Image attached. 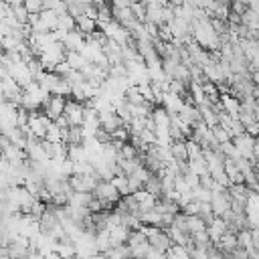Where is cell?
Listing matches in <instances>:
<instances>
[{
	"instance_id": "1",
	"label": "cell",
	"mask_w": 259,
	"mask_h": 259,
	"mask_svg": "<svg viewBox=\"0 0 259 259\" xmlns=\"http://www.w3.org/2000/svg\"><path fill=\"white\" fill-rule=\"evenodd\" d=\"M91 195L103 203V209L105 211H111V207L119 201V192L111 184V180H97L95 186H93V190H91Z\"/></svg>"
},
{
	"instance_id": "2",
	"label": "cell",
	"mask_w": 259,
	"mask_h": 259,
	"mask_svg": "<svg viewBox=\"0 0 259 259\" xmlns=\"http://www.w3.org/2000/svg\"><path fill=\"white\" fill-rule=\"evenodd\" d=\"M148 239V245L152 247V249H156V251H160V253H164L170 245H172V241H170V237H168V233L164 231V229H160L158 225H156V229L146 237Z\"/></svg>"
},
{
	"instance_id": "3",
	"label": "cell",
	"mask_w": 259,
	"mask_h": 259,
	"mask_svg": "<svg viewBox=\"0 0 259 259\" xmlns=\"http://www.w3.org/2000/svg\"><path fill=\"white\" fill-rule=\"evenodd\" d=\"M63 115L67 117L69 125H81L83 123V105L79 101H75V99H67Z\"/></svg>"
},
{
	"instance_id": "4",
	"label": "cell",
	"mask_w": 259,
	"mask_h": 259,
	"mask_svg": "<svg viewBox=\"0 0 259 259\" xmlns=\"http://www.w3.org/2000/svg\"><path fill=\"white\" fill-rule=\"evenodd\" d=\"M61 43L65 45V49H67V51H79V49L83 47V43H85V37H83L77 29H73V31L65 33V37H63V41H61Z\"/></svg>"
},
{
	"instance_id": "5",
	"label": "cell",
	"mask_w": 259,
	"mask_h": 259,
	"mask_svg": "<svg viewBox=\"0 0 259 259\" xmlns=\"http://www.w3.org/2000/svg\"><path fill=\"white\" fill-rule=\"evenodd\" d=\"M75 29H77L83 37H87L89 33H93V31L97 29V21L91 19V17H87V15H81V17L75 19Z\"/></svg>"
},
{
	"instance_id": "6",
	"label": "cell",
	"mask_w": 259,
	"mask_h": 259,
	"mask_svg": "<svg viewBox=\"0 0 259 259\" xmlns=\"http://www.w3.org/2000/svg\"><path fill=\"white\" fill-rule=\"evenodd\" d=\"M150 117H152V121H154L156 125H160V127H166V125L170 123V119H168V109H166L162 103H154Z\"/></svg>"
},
{
	"instance_id": "7",
	"label": "cell",
	"mask_w": 259,
	"mask_h": 259,
	"mask_svg": "<svg viewBox=\"0 0 259 259\" xmlns=\"http://www.w3.org/2000/svg\"><path fill=\"white\" fill-rule=\"evenodd\" d=\"M168 150H170V156L178 162H184L188 160V152H186V144L184 140H174V142H168Z\"/></svg>"
},
{
	"instance_id": "8",
	"label": "cell",
	"mask_w": 259,
	"mask_h": 259,
	"mask_svg": "<svg viewBox=\"0 0 259 259\" xmlns=\"http://www.w3.org/2000/svg\"><path fill=\"white\" fill-rule=\"evenodd\" d=\"M142 188L144 190H148L150 195H154L156 199L162 195V184H160V176L156 174V172H152L144 182H142Z\"/></svg>"
},
{
	"instance_id": "9",
	"label": "cell",
	"mask_w": 259,
	"mask_h": 259,
	"mask_svg": "<svg viewBox=\"0 0 259 259\" xmlns=\"http://www.w3.org/2000/svg\"><path fill=\"white\" fill-rule=\"evenodd\" d=\"M65 61L69 63L71 69H79V71H81V67H83L85 63H89V59H87L81 51H67V53H65Z\"/></svg>"
},
{
	"instance_id": "10",
	"label": "cell",
	"mask_w": 259,
	"mask_h": 259,
	"mask_svg": "<svg viewBox=\"0 0 259 259\" xmlns=\"http://www.w3.org/2000/svg\"><path fill=\"white\" fill-rule=\"evenodd\" d=\"M63 142L65 144H83V127L81 125H69Z\"/></svg>"
},
{
	"instance_id": "11",
	"label": "cell",
	"mask_w": 259,
	"mask_h": 259,
	"mask_svg": "<svg viewBox=\"0 0 259 259\" xmlns=\"http://www.w3.org/2000/svg\"><path fill=\"white\" fill-rule=\"evenodd\" d=\"M146 21H150V23H154V25H164L162 23V7L158 5V3H150V5H146Z\"/></svg>"
},
{
	"instance_id": "12",
	"label": "cell",
	"mask_w": 259,
	"mask_h": 259,
	"mask_svg": "<svg viewBox=\"0 0 259 259\" xmlns=\"http://www.w3.org/2000/svg\"><path fill=\"white\" fill-rule=\"evenodd\" d=\"M130 11H132V15H134V19L138 21V23H146V5H142V3H138V0H134L132 5H130Z\"/></svg>"
},
{
	"instance_id": "13",
	"label": "cell",
	"mask_w": 259,
	"mask_h": 259,
	"mask_svg": "<svg viewBox=\"0 0 259 259\" xmlns=\"http://www.w3.org/2000/svg\"><path fill=\"white\" fill-rule=\"evenodd\" d=\"M111 184L117 188L119 197L130 195V188H127V176H125V174H117V176H113V178H111Z\"/></svg>"
},
{
	"instance_id": "14",
	"label": "cell",
	"mask_w": 259,
	"mask_h": 259,
	"mask_svg": "<svg viewBox=\"0 0 259 259\" xmlns=\"http://www.w3.org/2000/svg\"><path fill=\"white\" fill-rule=\"evenodd\" d=\"M211 132H213V136H215V140H217L219 144H223V142H227V140H231V134H229V130H225V127H221L219 123L211 127Z\"/></svg>"
},
{
	"instance_id": "15",
	"label": "cell",
	"mask_w": 259,
	"mask_h": 259,
	"mask_svg": "<svg viewBox=\"0 0 259 259\" xmlns=\"http://www.w3.org/2000/svg\"><path fill=\"white\" fill-rule=\"evenodd\" d=\"M45 140H49V142H63V140H61V130L55 125V121L49 123L47 134H45Z\"/></svg>"
},
{
	"instance_id": "16",
	"label": "cell",
	"mask_w": 259,
	"mask_h": 259,
	"mask_svg": "<svg viewBox=\"0 0 259 259\" xmlns=\"http://www.w3.org/2000/svg\"><path fill=\"white\" fill-rule=\"evenodd\" d=\"M11 11H13V17L19 21V23H27V17H29V11L25 9V5H17V7H11Z\"/></svg>"
},
{
	"instance_id": "17",
	"label": "cell",
	"mask_w": 259,
	"mask_h": 259,
	"mask_svg": "<svg viewBox=\"0 0 259 259\" xmlns=\"http://www.w3.org/2000/svg\"><path fill=\"white\" fill-rule=\"evenodd\" d=\"M93 140L97 142V144H107L109 140H111V134L107 132V130H103L101 125L95 130V132H93Z\"/></svg>"
},
{
	"instance_id": "18",
	"label": "cell",
	"mask_w": 259,
	"mask_h": 259,
	"mask_svg": "<svg viewBox=\"0 0 259 259\" xmlns=\"http://www.w3.org/2000/svg\"><path fill=\"white\" fill-rule=\"evenodd\" d=\"M182 178H184V182L188 184V188H195V186H199V174L197 172H192L190 168L184 172V174H180Z\"/></svg>"
},
{
	"instance_id": "19",
	"label": "cell",
	"mask_w": 259,
	"mask_h": 259,
	"mask_svg": "<svg viewBox=\"0 0 259 259\" xmlns=\"http://www.w3.org/2000/svg\"><path fill=\"white\" fill-rule=\"evenodd\" d=\"M23 5L29 13H41L43 11V0H23Z\"/></svg>"
},
{
	"instance_id": "20",
	"label": "cell",
	"mask_w": 259,
	"mask_h": 259,
	"mask_svg": "<svg viewBox=\"0 0 259 259\" xmlns=\"http://www.w3.org/2000/svg\"><path fill=\"white\" fill-rule=\"evenodd\" d=\"M148 249H150V245H148V239H146L144 243H140V245L132 247V257H146Z\"/></svg>"
},
{
	"instance_id": "21",
	"label": "cell",
	"mask_w": 259,
	"mask_h": 259,
	"mask_svg": "<svg viewBox=\"0 0 259 259\" xmlns=\"http://www.w3.org/2000/svg\"><path fill=\"white\" fill-rule=\"evenodd\" d=\"M229 11L235 13V15H243L247 11V5L245 3H239V0H231V3H229Z\"/></svg>"
},
{
	"instance_id": "22",
	"label": "cell",
	"mask_w": 259,
	"mask_h": 259,
	"mask_svg": "<svg viewBox=\"0 0 259 259\" xmlns=\"http://www.w3.org/2000/svg\"><path fill=\"white\" fill-rule=\"evenodd\" d=\"M127 188H130V192H134V190L142 188V182H140L134 174H127Z\"/></svg>"
},
{
	"instance_id": "23",
	"label": "cell",
	"mask_w": 259,
	"mask_h": 259,
	"mask_svg": "<svg viewBox=\"0 0 259 259\" xmlns=\"http://www.w3.org/2000/svg\"><path fill=\"white\" fill-rule=\"evenodd\" d=\"M257 130H259V123H257V121H251V123H247V125H245V134H249V136L257 138Z\"/></svg>"
},
{
	"instance_id": "24",
	"label": "cell",
	"mask_w": 259,
	"mask_h": 259,
	"mask_svg": "<svg viewBox=\"0 0 259 259\" xmlns=\"http://www.w3.org/2000/svg\"><path fill=\"white\" fill-rule=\"evenodd\" d=\"M134 0H109V5L111 7H117V9H125V7H130Z\"/></svg>"
},
{
	"instance_id": "25",
	"label": "cell",
	"mask_w": 259,
	"mask_h": 259,
	"mask_svg": "<svg viewBox=\"0 0 259 259\" xmlns=\"http://www.w3.org/2000/svg\"><path fill=\"white\" fill-rule=\"evenodd\" d=\"M53 121H55V125H57V127H67V125H69V121H67V117H65L63 113H61L59 117H55Z\"/></svg>"
},
{
	"instance_id": "26",
	"label": "cell",
	"mask_w": 259,
	"mask_h": 259,
	"mask_svg": "<svg viewBox=\"0 0 259 259\" xmlns=\"http://www.w3.org/2000/svg\"><path fill=\"white\" fill-rule=\"evenodd\" d=\"M61 3V0H43V9H51V11H55V7Z\"/></svg>"
},
{
	"instance_id": "27",
	"label": "cell",
	"mask_w": 259,
	"mask_h": 259,
	"mask_svg": "<svg viewBox=\"0 0 259 259\" xmlns=\"http://www.w3.org/2000/svg\"><path fill=\"white\" fill-rule=\"evenodd\" d=\"M247 9H251V11H257V13H259V0H247Z\"/></svg>"
},
{
	"instance_id": "28",
	"label": "cell",
	"mask_w": 259,
	"mask_h": 259,
	"mask_svg": "<svg viewBox=\"0 0 259 259\" xmlns=\"http://www.w3.org/2000/svg\"><path fill=\"white\" fill-rule=\"evenodd\" d=\"M156 3H158L160 7H166V5H168V0H156Z\"/></svg>"
},
{
	"instance_id": "29",
	"label": "cell",
	"mask_w": 259,
	"mask_h": 259,
	"mask_svg": "<svg viewBox=\"0 0 259 259\" xmlns=\"http://www.w3.org/2000/svg\"><path fill=\"white\" fill-rule=\"evenodd\" d=\"M138 3H142V5H150V3H156V0H138Z\"/></svg>"
}]
</instances>
